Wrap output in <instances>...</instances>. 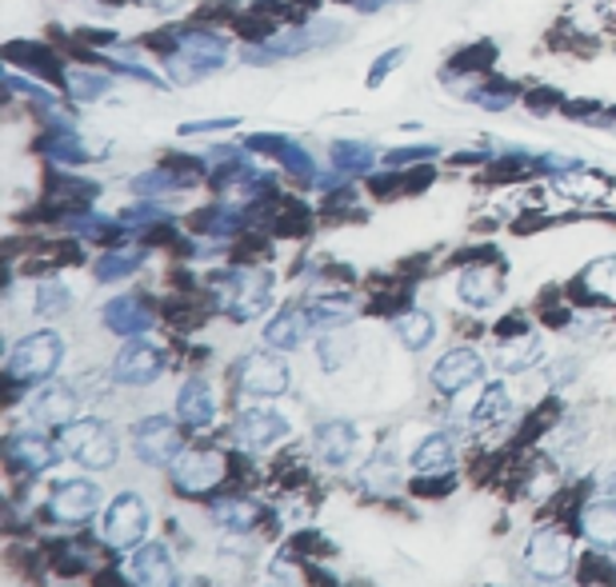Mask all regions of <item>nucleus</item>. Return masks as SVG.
I'll list each match as a JSON object with an SVG mask.
<instances>
[{
  "label": "nucleus",
  "mask_w": 616,
  "mask_h": 587,
  "mask_svg": "<svg viewBox=\"0 0 616 587\" xmlns=\"http://www.w3.org/2000/svg\"><path fill=\"white\" fill-rule=\"evenodd\" d=\"M229 60V41L208 28H184L172 33V53H169V77L176 84H196V80L213 77L217 68Z\"/></svg>",
  "instance_id": "obj_1"
},
{
  "label": "nucleus",
  "mask_w": 616,
  "mask_h": 587,
  "mask_svg": "<svg viewBox=\"0 0 616 587\" xmlns=\"http://www.w3.org/2000/svg\"><path fill=\"white\" fill-rule=\"evenodd\" d=\"M60 456L77 460L80 468H92V472H109L121 456L116 448V436L104 419H72L69 428H60Z\"/></svg>",
  "instance_id": "obj_2"
},
{
  "label": "nucleus",
  "mask_w": 616,
  "mask_h": 587,
  "mask_svg": "<svg viewBox=\"0 0 616 587\" xmlns=\"http://www.w3.org/2000/svg\"><path fill=\"white\" fill-rule=\"evenodd\" d=\"M65 360V339L57 332H28L16 339V348L9 352V376L16 384H45Z\"/></svg>",
  "instance_id": "obj_3"
},
{
  "label": "nucleus",
  "mask_w": 616,
  "mask_h": 587,
  "mask_svg": "<svg viewBox=\"0 0 616 587\" xmlns=\"http://www.w3.org/2000/svg\"><path fill=\"white\" fill-rule=\"evenodd\" d=\"M217 296L220 308L229 312L232 320H256L269 308V296H273V280L264 268H232L217 276Z\"/></svg>",
  "instance_id": "obj_4"
},
{
  "label": "nucleus",
  "mask_w": 616,
  "mask_h": 587,
  "mask_svg": "<svg viewBox=\"0 0 616 587\" xmlns=\"http://www.w3.org/2000/svg\"><path fill=\"white\" fill-rule=\"evenodd\" d=\"M149 536V504L140 499V492H121V496L104 508V523H101V540L109 548H140Z\"/></svg>",
  "instance_id": "obj_5"
},
{
  "label": "nucleus",
  "mask_w": 616,
  "mask_h": 587,
  "mask_svg": "<svg viewBox=\"0 0 616 587\" xmlns=\"http://www.w3.org/2000/svg\"><path fill=\"white\" fill-rule=\"evenodd\" d=\"M229 475V460L217 448H189L172 460V484L181 487L184 496H208L217 492Z\"/></svg>",
  "instance_id": "obj_6"
},
{
  "label": "nucleus",
  "mask_w": 616,
  "mask_h": 587,
  "mask_svg": "<svg viewBox=\"0 0 616 587\" xmlns=\"http://www.w3.org/2000/svg\"><path fill=\"white\" fill-rule=\"evenodd\" d=\"M160 372H164V352H160L157 344H149V339H137V336H128V344L116 352V360H113V380L128 388L152 384V380H160Z\"/></svg>",
  "instance_id": "obj_7"
},
{
  "label": "nucleus",
  "mask_w": 616,
  "mask_h": 587,
  "mask_svg": "<svg viewBox=\"0 0 616 587\" xmlns=\"http://www.w3.org/2000/svg\"><path fill=\"white\" fill-rule=\"evenodd\" d=\"M133 452H137L145 463H152V468L172 463L176 456H181V428L164 416L140 419L137 428H133Z\"/></svg>",
  "instance_id": "obj_8"
},
{
  "label": "nucleus",
  "mask_w": 616,
  "mask_h": 587,
  "mask_svg": "<svg viewBox=\"0 0 616 587\" xmlns=\"http://www.w3.org/2000/svg\"><path fill=\"white\" fill-rule=\"evenodd\" d=\"M101 504H104V496L92 480H65V484L53 492V499H48V511H53L57 523H89L92 516L101 511Z\"/></svg>",
  "instance_id": "obj_9"
},
{
  "label": "nucleus",
  "mask_w": 616,
  "mask_h": 587,
  "mask_svg": "<svg viewBox=\"0 0 616 587\" xmlns=\"http://www.w3.org/2000/svg\"><path fill=\"white\" fill-rule=\"evenodd\" d=\"M293 384L288 364L273 352H252L249 360L240 364V388L249 395H281Z\"/></svg>",
  "instance_id": "obj_10"
},
{
  "label": "nucleus",
  "mask_w": 616,
  "mask_h": 587,
  "mask_svg": "<svg viewBox=\"0 0 616 587\" xmlns=\"http://www.w3.org/2000/svg\"><path fill=\"white\" fill-rule=\"evenodd\" d=\"M528 567H533V576L540 579H560L569 576L572 567V543L560 536V531H537L533 540H528Z\"/></svg>",
  "instance_id": "obj_11"
},
{
  "label": "nucleus",
  "mask_w": 616,
  "mask_h": 587,
  "mask_svg": "<svg viewBox=\"0 0 616 587\" xmlns=\"http://www.w3.org/2000/svg\"><path fill=\"white\" fill-rule=\"evenodd\" d=\"M201 160H169V164H157L152 172L137 176L133 181V193L137 196H169V193H181L189 184L201 181Z\"/></svg>",
  "instance_id": "obj_12"
},
{
  "label": "nucleus",
  "mask_w": 616,
  "mask_h": 587,
  "mask_svg": "<svg viewBox=\"0 0 616 587\" xmlns=\"http://www.w3.org/2000/svg\"><path fill=\"white\" fill-rule=\"evenodd\" d=\"M77 412H80L77 392L65 384H45L33 395V404H28V416L41 428H69L72 419H77Z\"/></svg>",
  "instance_id": "obj_13"
},
{
  "label": "nucleus",
  "mask_w": 616,
  "mask_h": 587,
  "mask_svg": "<svg viewBox=\"0 0 616 587\" xmlns=\"http://www.w3.org/2000/svg\"><path fill=\"white\" fill-rule=\"evenodd\" d=\"M128 572H133V584L137 587H172L176 584V564H172V552L164 548V543H140V548H133Z\"/></svg>",
  "instance_id": "obj_14"
},
{
  "label": "nucleus",
  "mask_w": 616,
  "mask_h": 587,
  "mask_svg": "<svg viewBox=\"0 0 616 587\" xmlns=\"http://www.w3.org/2000/svg\"><path fill=\"white\" fill-rule=\"evenodd\" d=\"M480 372H484V364H480L477 352H472V348H453V352H445V356L436 360L433 384L441 388V392L457 395V392H465L468 384H477Z\"/></svg>",
  "instance_id": "obj_15"
},
{
  "label": "nucleus",
  "mask_w": 616,
  "mask_h": 587,
  "mask_svg": "<svg viewBox=\"0 0 616 587\" xmlns=\"http://www.w3.org/2000/svg\"><path fill=\"white\" fill-rule=\"evenodd\" d=\"M60 456V444H53L48 436L41 431H12L9 436V460L12 468H21V472H45L53 468Z\"/></svg>",
  "instance_id": "obj_16"
},
{
  "label": "nucleus",
  "mask_w": 616,
  "mask_h": 587,
  "mask_svg": "<svg viewBox=\"0 0 616 587\" xmlns=\"http://www.w3.org/2000/svg\"><path fill=\"white\" fill-rule=\"evenodd\" d=\"M152 324H157V312L140 296H116L104 304V327H113L116 336H140Z\"/></svg>",
  "instance_id": "obj_17"
},
{
  "label": "nucleus",
  "mask_w": 616,
  "mask_h": 587,
  "mask_svg": "<svg viewBox=\"0 0 616 587\" xmlns=\"http://www.w3.org/2000/svg\"><path fill=\"white\" fill-rule=\"evenodd\" d=\"M237 436L249 448H273V444H281L288 436V419L276 416L273 407H249L237 419Z\"/></svg>",
  "instance_id": "obj_18"
},
{
  "label": "nucleus",
  "mask_w": 616,
  "mask_h": 587,
  "mask_svg": "<svg viewBox=\"0 0 616 587\" xmlns=\"http://www.w3.org/2000/svg\"><path fill=\"white\" fill-rule=\"evenodd\" d=\"M213 416H217V395H213L205 376L184 380L181 395H176V419L189 428H205V424H213Z\"/></svg>",
  "instance_id": "obj_19"
},
{
  "label": "nucleus",
  "mask_w": 616,
  "mask_h": 587,
  "mask_svg": "<svg viewBox=\"0 0 616 587\" xmlns=\"http://www.w3.org/2000/svg\"><path fill=\"white\" fill-rule=\"evenodd\" d=\"M356 428L349 424V419H324L317 428V436H312V444H317V456L324 463H349L356 452Z\"/></svg>",
  "instance_id": "obj_20"
},
{
  "label": "nucleus",
  "mask_w": 616,
  "mask_h": 587,
  "mask_svg": "<svg viewBox=\"0 0 616 587\" xmlns=\"http://www.w3.org/2000/svg\"><path fill=\"white\" fill-rule=\"evenodd\" d=\"M308 327H312V316H308V312H300V308H281V312L264 324V344L276 352L300 348L308 336Z\"/></svg>",
  "instance_id": "obj_21"
},
{
  "label": "nucleus",
  "mask_w": 616,
  "mask_h": 587,
  "mask_svg": "<svg viewBox=\"0 0 616 587\" xmlns=\"http://www.w3.org/2000/svg\"><path fill=\"white\" fill-rule=\"evenodd\" d=\"M581 536L601 552H616V499H596L581 511Z\"/></svg>",
  "instance_id": "obj_22"
},
{
  "label": "nucleus",
  "mask_w": 616,
  "mask_h": 587,
  "mask_svg": "<svg viewBox=\"0 0 616 587\" xmlns=\"http://www.w3.org/2000/svg\"><path fill=\"white\" fill-rule=\"evenodd\" d=\"M249 148L261 152V157H276L288 172H297V176H312V157H308L297 140H288V136H273V133L249 136Z\"/></svg>",
  "instance_id": "obj_23"
},
{
  "label": "nucleus",
  "mask_w": 616,
  "mask_h": 587,
  "mask_svg": "<svg viewBox=\"0 0 616 587\" xmlns=\"http://www.w3.org/2000/svg\"><path fill=\"white\" fill-rule=\"evenodd\" d=\"M457 292H460V300H465V304L489 308V304H497V300H501L504 280H501V272H497V268H468V272H460Z\"/></svg>",
  "instance_id": "obj_24"
},
{
  "label": "nucleus",
  "mask_w": 616,
  "mask_h": 587,
  "mask_svg": "<svg viewBox=\"0 0 616 587\" xmlns=\"http://www.w3.org/2000/svg\"><path fill=\"white\" fill-rule=\"evenodd\" d=\"M453 460H457V452H453V440L448 436H424L421 444H417V452H412V468L421 475H441L453 468Z\"/></svg>",
  "instance_id": "obj_25"
},
{
  "label": "nucleus",
  "mask_w": 616,
  "mask_h": 587,
  "mask_svg": "<svg viewBox=\"0 0 616 587\" xmlns=\"http://www.w3.org/2000/svg\"><path fill=\"white\" fill-rule=\"evenodd\" d=\"M41 152H45L53 164H65V169H77V164L89 160V148H84L80 133H72L69 125L57 128V133H48L45 140H41Z\"/></svg>",
  "instance_id": "obj_26"
},
{
  "label": "nucleus",
  "mask_w": 616,
  "mask_h": 587,
  "mask_svg": "<svg viewBox=\"0 0 616 587\" xmlns=\"http://www.w3.org/2000/svg\"><path fill=\"white\" fill-rule=\"evenodd\" d=\"M377 164V152L365 140H336L332 145V169L336 176H365Z\"/></svg>",
  "instance_id": "obj_27"
},
{
  "label": "nucleus",
  "mask_w": 616,
  "mask_h": 587,
  "mask_svg": "<svg viewBox=\"0 0 616 587\" xmlns=\"http://www.w3.org/2000/svg\"><path fill=\"white\" fill-rule=\"evenodd\" d=\"M213 520H217L225 531H249V528H256V520H261V504H256V499H244V496L217 499V504H213Z\"/></svg>",
  "instance_id": "obj_28"
},
{
  "label": "nucleus",
  "mask_w": 616,
  "mask_h": 587,
  "mask_svg": "<svg viewBox=\"0 0 616 587\" xmlns=\"http://www.w3.org/2000/svg\"><path fill=\"white\" fill-rule=\"evenodd\" d=\"M509 416H513V404H509V392H504V384H489V388H484V395L477 400L472 424H477V428H492V424H504Z\"/></svg>",
  "instance_id": "obj_29"
},
{
  "label": "nucleus",
  "mask_w": 616,
  "mask_h": 587,
  "mask_svg": "<svg viewBox=\"0 0 616 587\" xmlns=\"http://www.w3.org/2000/svg\"><path fill=\"white\" fill-rule=\"evenodd\" d=\"M145 264V252L140 249H116V252H104L101 261H96V280L101 284H113V280H125L133 272Z\"/></svg>",
  "instance_id": "obj_30"
},
{
  "label": "nucleus",
  "mask_w": 616,
  "mask_h": 587,
  "mask_svg": "<svg viewBox=\"0 0 616 587\" xmlns=\"http://www.w3.org/2000/svg\"><path fill=\"white\" fill-rule=\"evenodd\" d=\"M69 92H72V101L80 104H92L96 96H109L113 92V80L104 77V72H92V68H69Z\"/></svg>",
  "instance_id": "obj_31"
},
{
  "label": "nucleus",
  "mask_w": 616,
  "mask_h": 587,
  "mask_svg": "<svg viewBox=\"0 0 616 587\" xmlns=\"http://www.w3.org/2000/svg\"><path fill=\"white\" fill-rule=\"evenodd\" d=\"M397 336H400V344H404V348L421 352V348H429V344H433L436 324H433V316H429V312H404V316L397 320Z\"/></svg>",
  "instance_id": "obj_32"
},
{
  "label": "nucleus",
  "mask_w": 616,
  "mask_h": 587,
  "mask_svg": "<svg viewBox=\"0 0 616 587\" xmlns=\"http://www.w3.org/2000/svg\"><path fill=\"white\" fill-rule=\"evenodd\" d=\"M540 339L537 336H516L509 344H501V368L504 372H525L540 360Z\"/></svg>",
  "instance_id": "obj_33"
},
{
  "label": "nucleus",
  "mask_w": 616,
  "mask_h": 587,
  "mask_svg": "<svg viewBox=\"0 0 616 587\" xmlns=\"http://www.w3.org/2000/svg\"><path fill=\"white\" fill-rule=\"evenodd\" d=\"M308 316H312V327H341L353 320V300L344 296H320L308 304Z\"/></svg>",
  "instance_id": "obj_34"
},
{
  "label": "nucleus",
  "mask_w": 616,
  "mask_h": 587,
  "mask_svg": "<svg viewBox=\"0 0 616 587\" xmlns=\"http://www.w3.org/2000/svg\"><path fill=\"white\" fill-rule=\"evenodd\" d=\"M69 304H72V292L65 288V284L48 280V284H41V288H36V312H41L45 320L65 316V312H69Z\"/></svg>",
  "instance_id": "obj_35"
},
{
  "label": "nucleus",
  "mask_w": 616,
  "mask_h": 587,
  "mask_svg": "<svg viewBox=\"0 0 616 587\" xmlns=\"http://www.w3.org/2000/svg\"><path fill=\"white\" fill-rule=\"evenodd\" d=\"M516 96H521V89L509 84V80H497V84H480V89H472V104L489 108V113H501V108L516 104Z\"/></svg>",
  "instance_id": "obj_36"
},
{
  "label": "nucleus",
  "mask_w": 616,
  "mask_h": 587,
  "mask_svg": "<svg viewBox=\"0 0 616 587\" xmlns=\"http://www.w3.org/2000/svg\"><path fill=\"white\" fill-rule=\"evenodd\" d=\"M584 288L596 296L616 300V256H605V261L589 264V272H584Z\"/></svg>",
  "instance_id": "obj_37"
},
{
  "label": "nucleus",
  "mask_w": 616,
  "mask_h": 587,
  "mask_svg": "<svg viewBox=\"0 0 616 587\" xmlns=\"http://www.w3.org/2000/svg\"><path fill=\"white\" fill-rule=\"evenodd\" d=\"M433 157H436L433 145L392 148V152H385V169H409V164H417V160H433Z\"/></svg>",
  "instance_id": "obj_38"
},
{
  "label": "nucleus",
  "mask_w": 616,
  "mask_h": 587,
  "mask_svg": "<svg viewBox=\"0 0 616 587\" xmlns=\"http://www.w3.org/2000/svg\"><path fill=\"white\" fill-rule=\"evenodd\" d=\"M240 125V116H217V120H189L181 125V136H208V133H229Z\"/></svg>",
  "instance_id": "obj_39"
},
{
  "label": "nucleus",
  "mask_w": 616,
  "mask_h": 587,
  "mask_svg": "<svg viewBox=\"0 0 616 587\" xmlns=\"http://www.w3.org/2000/svg\"><path fill=\"white\" fill-rule=\"evenodd\" d=\"M69 228H77L80 237H113L116 232L109 216H77V220H69Z\"/></svg>",
  "instance_id": "obj_40"
},
{
  "label": "nucleus",
  "mask_w": 616,
  "mask_h": 587,
  "mask_svg": "<svg viewBox=\"0 0 616 587\" xmlns=\"http://www.w3.org/2000/svg\"><path fill=\"white\" fill-rule=\"evenodd\" d=\"M344 352H349V344H344L341 336H324L320 339V364L329 368V372H336L344 364Z\"/></svg>",
  "instance_id": "obj_41"
},
{
  "label": "nucleus",
  "mask_w": 616,
  "mask_h": 587,
  "mask_svg": "<svg viewBox=\"0 0 616 587\" xmlns=\"http://www.w3.org/2000/svg\"><path fill=\"white\" fill-rule=\"evenodd\" d=\"M400 60H404V48H388L385 57L373 60V72H368V89H377L380 80H385L388 72H392V68L400 65Z\"/></svg>",
  "instance_id": "obj_42"
},
{
  "label": "nucleus",
  "mask_w": 616,
  "mask_h": 587,
  "mask_svg": "<svg viewBox=\"0 0 616 587\" xmlns=\"http://www.w3.org/2000/svg\"><path fill=\"white\" fill-rule=\"evenodd\" d=\"M149 4H157V9H181L184 0H149Z\"/></svg>",
  "instance_id": "obj_43"
}]
</instances>
